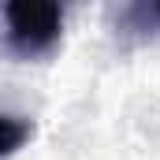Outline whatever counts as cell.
<instances>
[{
	"label": "cell",
	"instance_id": "cell-1",
	"mask_svg": "<svg viewBox=\"0 0 160 160\" xmlns=\"http://www.w3.org/2000/svg\"><path fill=\"white\" fill-rule=\"evenodd\" d=\"M67 0H4V45L34 60L60 45Z\"/></svg>",
	"mask_w": 160,
	"mask_h": 160
},
{
	"label": "cell",
	"instance_id": "cell-2",
	"mask_svg": "<svg viewBox=\"0 0 160 160\" xmlns=\"http://www.w3.org/2000/svg\"><path fill=\"white\" fill-rule=\"evenodd\" d=\"M30 138H34V123H30V119L0 112V160L15 157V153H19Z\"/></svg>",
	"mask_w": 160,
	"mask_h": 160
},
{
	"label": "cell",
	"instance_id": "cell-3",
	"mask_svg": "<svg viewBox=\"0 0 160 160\" xmlns=\"http://www.w3.org/2000/svg\"><path fill=\"white\" fill-rule=\"evenodd\" d=\"M142 4L149 8V15H153V19H157V22H160V0H142Z\"/></svg>",
	"mask_w": 160,
	"mask_h": 160
}]
</instances>
